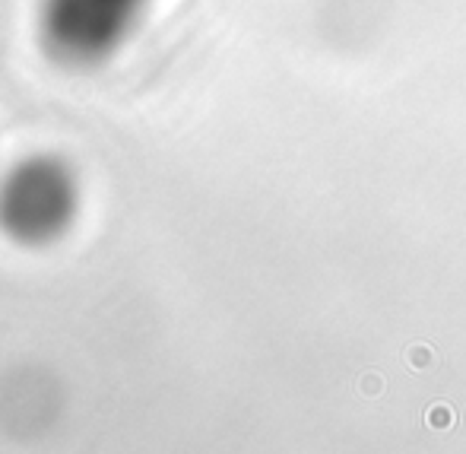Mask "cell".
<instances>
[{
  "label": "cell",
  "mask_w": 466,
  "mask_h": 454,
  "mask_svg": "<svg viewBox=\"0 0 466 454\" xmlns=\"http://www.w3.org/2000/svg\"><path fill=\"white\" fill-rule=\"evenodd\" d=\"M79 185L54 156L22 159L0 181V229L19 245H48L70 229Z\"/></svg>",
  "instance_id": "6da1fadb"
},
{
  "label": "cell",
  "mask_w": 466,
  "mask_h": 454,
  "mask_svg": "<svg viewBox=\"0 0 466 454\" xmlns=\"http://www.w3.org/2000/svg\"><path fill=\"white\" fill-rule=\"evenodd\" d=\"M146 0H42V42L70 67H95L134 36Z\"/></svg>",
  "instance_id": "7a4b0ae2"
}]
</instances>
